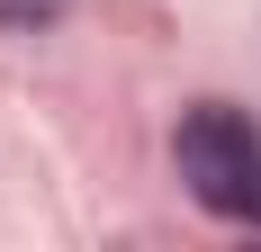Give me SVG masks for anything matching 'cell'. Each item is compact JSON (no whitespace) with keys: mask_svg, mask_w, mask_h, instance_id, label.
I'll return each instance as SVG.
<instances>
[{"mask_svg":"<svg viewBox=\"0 0 261 252\" xmlns=\"http://www.w3.org/2000/svg\"><path fill=\"white\" fill-rule=\"evenodd\" d=\"M171 171L207 216L225 225H261V126L225 99H198L171 126Z\"/></svg>","mask_w":261,"mask_h":252,"instance_id":"cell-1","label":"cell"},{"mask_svg":"<svg viewBox=\"0 0 261 252\" xmlns=\"http://www.w3.org/2000/svg\"><path fill=\"white\" fill-rule=\"evenodd\" d=\"M72 0H0V27H45V18H63Z\"/></svg>","mask_w":261,"mask_h":252,"instance_id":"cell-2","label":"cell"}]
</instances>
